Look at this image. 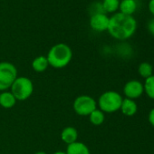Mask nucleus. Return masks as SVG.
<instances>
[{
    "mask_svg": "<svg viewBox=\"0 0 154 154\" xmlns=\"http://www.w3.org/2000/svg\"><path fill=\"white\" fill-rule=\"evenodd\" d=\"M136 29L137 21L132 16L117 12L110 17L107 31L117 40H126L135 34Z\"/></svg>",
    "mask_w": 154,
    "mask_h": 154,
    "instance_id": "obj_1",
    "label": "nucleus"
},
{
    "mask_svg": "<svg viewBox=\"0 0 154 154\" xmlns=\"http://www.w3.org/2000/svg\"><path fill=\"white\" fill-rule=\"evenodd\" d=\"M49 65L55 69L66 67L72 58V51L71 47L63 43L53 45L46 55Z\"/></svg>",
    "mask_w": 154,
    "mask_h": 154,
    "instance_id": "obj_2",
    "label": "nucleus"
},
{
    "mask_svg": "<svg viewBox=\"0 0 154 154\" xmlns=\"http://www.w3.org/2000/svg\"><path fill=\"white\" fill-rule=\"evenodd\" d=\"M123 98L115 91H107L102 94L98 99L97 105L104 113H112L120 110Z\"/></svg>",
    "mask_w": 154,
    "mask_h": 154,
    "instance_id": "obj_3",
    "label": "nucleus"
},
{
    "mask_svg": "<svg viewBox=\"0 0 154 154\" xmlns=\"http://www.w3.org/2000/svg\"><path fill=\"white\" fill-rule=\"evenodd\" d=\"M10 92L17 101H26L34 93V84L28 77L17 76L10 87Z\"/></svg>",
    "mask_w": 154,
    "mask_h": 154,
    "instance_id": "obj_4",
    "label": "nucleus"
},
{
    "mask_svg": "<svg viewBox=\"0 0 154 154\" xmlns=\"http://www.w3.org/2000/svg\"><path fill=\"white\" fill-rule=\"evenodd\" d=\"M17 78V69L9 62L0 63V92L8 91Z\"/></svg>",
    "mask_w": 154,
    "mask_h": 154,
    "instance_id": "obj_5",
    "label": "nucleus"
},
{
    "mask_svg": "<svg viewBox=\"0 0 154 154\" xmlns=\"http://www.w3.org/2000/svg\"><path fill=\"white\" fill-rule=\"evenodd\" d=\"M73 111L80 116H89L97 109V102L90 95L83 94L76 97L72 103Z\"/></svg>",
    "mask_w": 154,
    "mask_h": 154,
    "instance_id": "obj_6",
    "label": "nucleus"
},
{
    "mask_svg": "<svg viewBox=\"0 0 154 154\" xmlns=\"http://www.w3.org/2000/svg\"><path fill=\"white\" fill-rule=\"evenodd\" d=\"M143 93V84L138 80H131L127 82L123 87V94L128 99H138L142 95Z\"/></svg>",
    "mask_w": 154,
    "mask_h": 154,
    "instance_id": "obj_7",
    "label": "nucleus"
},
{
    "mask_svg": "<svg viewBox=\"0 0 154 154\" xmlns=\"http://www.w3.org/2000/svg\"><path fill=\"white\" fill-rule=\"evenodd\" d=\"M110 17L105 13H96L92 15L90 18V26L96 32L107 31Z\"/></svg>",
    "mask_w": 154,
    "mask_h": 154,
    "instance_id": "obj_8",
    "label": "nucleus"
},
{
    "mask_svg": "<svg viewBox=\"0 0 154 154\" xmlns=\"http://www.w3.org/2000/svg\"><path fill=\"white\" fill-rule=\"evenodd\" d=\"M78 131L72 126H67L61 131V140L67 145L77 141Z\"/></svg>",
    "mask_w": 154,
    "mask_h": 154,
    "instance_id": "obj_9",
    "label": "nucleus"
},
{
    "mask_svg": "<svg viewBox=\"0 0 154 154\" xmlns=\"http://www.w3.org/2000/svg\"><path fill=\"white\" fill-rule=\"evenodd\" d=\"M120 110L122 112V114H124L125 116L131 117V116H133L134 114H136V112L138 111V105L134 100L125 98L122 100Z\"/></svg>",
    "mask_w": 154,
    "mask_h": 154,
    "instance_id": "obj_10",
    "label": "nucleus"
},
{
    "mask_svg": "<svg viewBox=\"0 0 154 154\" xmlns=\"http://www.w3.org/2000/svg\"><path fill=\"white\" fill-rule=\"evenodd\" d=\"M65 152L66 154H91L88 146L78 140L67 145Z\"/></svg>",
    "mask_w": 154,
    "mask_h": 154,
    "instance_id": "obj_11",
    "label": "nucleus"
},
{
    "mask_svg": "<svg viewBox=\"0 0 154 154\" xmlns=\"http://www.w3.org/2000/svg\"><path fill=\"white\" fill-rule=\"evenodd\" d=\"M17 103V99L10 91H4L0 93V106L5 109H11Z\"/></svg>",
    "mask_w": 154,
    "mask_h": 154,
    "instance_id": "obj_12",
    "label": "nucleus"
},
{
    "mask_svg": "<svg viewBox=\"0 0 154 154\" xmlns=\"http://www.w3.org/2000/svg\"><path fill=\"white\" fill-rule=\"evenodd\" d=\"M137 9V2L136 0H122L120 2L119 10L120 13L127 15V16H132Z\"/></svg>",
    "mask_w": 154,
    "mask_h": 154,
    "instance_id": "obj_13",
    "label": "nucleus"
},
{
    "mask_svg": "<svg viewBox=\"0 0 154 154\" xmlns=\"http://www.w3.org/2000/svg\"><path fill=\"white\" fill-rule=\"evenodd\" d=\"M48 66H50V65H49L46 56H45V55L36 56L32 62V68L36 72H45L48 68Z\"/></svg>",
    "mask_w": 154,
    "mask_h": 154,
    "instance_id": "obj_14",
    "label": "nucleus"
},
{
    "mask_svg": "<svg viewBox=\"0 0 154 154\" xmlns=\"http://www.w3.org/2000/svg\"><path fill=\"white\" fill-rule=\"evenodd\" d=\"M89 120L90 122L94 125V126H100L104 122L105 120V115L104 112H102L100 109H95L93 112L90 113L89 115Z\"/></svg>",
    "mask_w": 154,
    "mask_h": 154,
    "instance_id": "obj_15",
    "label": "nucleus"
},
{
    "mask_svg": "<svg viewBox=\"0 0 154 154\" xmlns=\"http://www.w3.org/2000/svg\"><path fill=\"white\" fill-rule=\"evenodd\" d=\"M120 1L119 0H103L102 8L104 13H115L119 9Z\"/></svg>",
    "mask_w": 154,
    "mask_h": 154,
    "instance_id": "obj_16",
    "label": "nucleus"
},
{
    "mask_svg": "<svg viewBox=\"0 0 154 154\" xmlns=\"http://www.w3.org/2000/svg\"><path fill=\"white\" fill-rule=\"evenodd\" d=\"M138 72L142 78L147 79L153 74V67L149 63L143 62V63H140V65L138 67Z\"/></svg>",
    "mask_w": 154,
    "mask_h": 154,
    "instance_id": "obj_17",
    "label": "nucleus"
},
{
    "mask_svg": "<svg viewBox=\"0 0 154 154\" xmlns=\"http://www.w3.org/2000/svg\"><path fill=\"white\" fill-rule=\"evenodd\" d=\"M144 93L147 96L152 100H154V74L149 76V78L145 79L143 84Z\"/></svg>",
    "mask_w": 154,
    "mask_h": 154,
    "instance_id": "obj_18",
    "label": "nucleus"
},
{
    "mask_svg": "<svg viewBox=\"0 0 154 154\" xmlns=\"http://www.w3.org/2000/svg\"><path fill=\"white\" fill-rule=\"evenodd\" d=\"M148 30L152 35H154V18H152L151 20L149 21V23H148Z\"/></svg>",
    "mask_w": 154,
    "mask_h": 154,
    "instance_id": "obj_19",
    "label": "nucleus"
},
{
    "mask_svg": "<svg viewBox=\"0 0 154 154\" xmlns=\"http://www.w3.org/2000/svg\"><path fill=\"white\" fill-rule=\"evenodd\" d=\"M148 119H149V122L150 125H151L152 127H154V108H152V109L150 110V112H149V113Z\"/></svg>",
    "mask_w": 154,
    "mask_h": 154,
    "instance_id": "obj_20",
    "label": "nucleus"
},
{
    "mask_svg": "<svg viewBox=\"0 0 154 154\" xmlns=\"http://www.w3.org/2000/svg\"><path fill=\"white\" fill-rule=\"evenodd\" d=\"M148 8H149V12L151 13V15L154 17V0H149Z\"/></svg>",
    "mask_w": 154,
    "mask_h": 154,
    "instance_id": "obj_21",
    "label": "nucleus"
},
{
    "mask_svg": "<svg viewBox=\"0 0 154 154\" xmlns=\"http://www.w3.org/2000/svg\"><path fill=\"white\" fill-rule=\"evenodd\" d=\"M53 154H66V152L65 151H62V150H58V151L54 152Z\"/></svg>",
    "mask_w": 154,
    "mask_h": 154,
    "instance_id": "obj_22",
    "label": "nucleus"
},
{
    "mask_svg": "<svg viewBox=\"0 0 154 154\" xmlns=\"http://www.w3.org/2000/svg\"><path fill=\"white\" fill-rule=\"evenodd\" d=\"M35 154H47L46 152H45V151H42V150H39V151H36Z\"/></svg>",
    "mask_w": 154,
    "mask_h": 154,
    "instance_id": "obj_23",
    "label": "nucleus"
}]
</instances>
